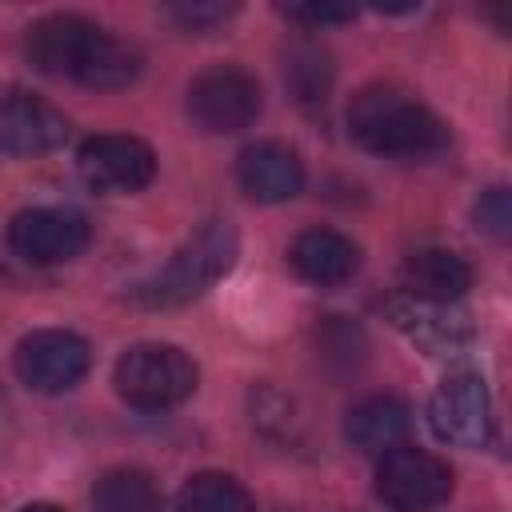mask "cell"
<instances>
[{
	"mask_svg": "<svg viewBox=\"0 0 512 512\" xmlns=\"http://www.w3.org/2000/svg\"><path fill=\"white\" fill-rule=\"evenodd\" d=\"M348 132L360 148L396 160H420L444 148V124L412 96L372 84L348 104Z\"/></svg>",
	"mask_w": 512,
	"mask_h": 512,
	"instance_id": "cell-1",
	"label": "cell"
},
{
	"mask_svg": "<svg viewBox=\"0 0 512 512\" xmlns=\"http://www.w3.org/2000/svg\"><path fill=\"white\" fill-rule=\"evenodd\" d=\"M236 252H240L236 228L228 220H208L192 240H184L172 252V260L156 276L136 284V300L144 308H180L204 296L220 276H228V268L236 264Z\"/></svg>",
	"mask_w": 512,
	"mask_h": 512,
	"instance_id": "cell-2",
	"label": "cell"
},
{
	"mask_svg": "<svg viewBox=\"0 0 512 512\" xmlns=\"http://www.w3.org/2000/svg\"><path fill=\"white\" fill-rule=\"evenodd\" d=\"M116 392L144 412H164L196 392V364L172 344H136L116 360Z\"/></svg>",
	"mask_w": 512,
	"mask_h": 512,
	"instance_id": "cell-3",
	"label": "cell"
},
{
	"mask_svg": "<svg viewBox=\"0 0 512 512\" xmlns=\"http://www.w3.org/2000/svg\"><path fill=\"white\" fill-rule=\"evenodd\" d=\"M452 492V468L412 444H396L380 452L376 464V496L392 512H432Z\"/></svg>",
	"mask_w": 512,
	"mask_h": 512,
	"instance_id": "cell-4",
	"label": "cell"
},
{
	"mask_svg": "<svg viewBox=\"0 0 512 512\" xmlns=\"http://www.w3.org/2000/svg\"><path fill=\"white\" fill-rule=\"evenodd\" d=\"M188 116L204 132H240L260 116V84L244 68H208L188 88Z\"/></svg>",
	"mask_w": 512,
	"mask_h": 512,
	"instance_id": "cell-5",
	"label": "cell"
},
{
	"mask_svg": "<svg viewBox=\"0 0 512 512\" xmlns=\"http://www.w3.org/2000/svg\"><path fill=\"white\" fill-rule=\"evenodd\" d=\"M428 424L440 440H448L456 448H484L496 428L484 380L472 372L448 376L428 400Z\"/></svg>",
	"mask_w": 512,
	"mask_h": 512,
	"instance_id": "cell-6",
	"label": "cell"
},
{
	"mask_svg": "<svg viewBox=\"0 0 512 512\" xmlns=\"http://www.w3.org/2000/svg\"><path fill=\"white\" fill-rule=\"evenodd\" d=\"M88 244V220L72 208H24L8 224V248L28 264H64Z\"/></svg>",
	"mask_w": 512,
	"mask_h": 512,
	"instance_id": "cell-7",
	"label": "cell"
},
{
	"mask_svg": "<svg viewBox=\"0 0 512 512\" xmlns=\"http://www.w3.org/2000/svg\"><path fill=\"white\" fill-rule=\"evenodd\" d=\"M88 344L68 328H40L16 344V376L36 392H64L88 372Z\"/></svg>",
	"mask_w": 512,
	"mask_h": 512,
	"instance_id": "cell-8",
	"label": "cell"
},
{
	"mask_svg": "<svg viewBox=\"0 0 512 512\" xmlns=\"http://www.w3.org/2000/svg\"><path fill=\"white\" fill-rule=\"evenodd\" d=\"M80 180L96 192H140L156 176V156L136 136H92L76 152Z\"/></svg>",
	"mask_w": 512,
	"mask_h": 512,
	"instance_id": "cell-9",
	"label": "cell"
},
{
	"mask_svg": "<svg viewBox=\"0 0 512 512\" xmlns=\"http://www.w3.org/2000/svg\"><path fill=\"white\" fill-rule=\"evenodd\" d=\"M100 36H104L100 24H92L76 12H56V16H44L28 28V60L48 76L80 80V72L92 60Z\"/></svg>",
	"mask_w": 512,
	"mask_h": 512,
	"instance_id": "cell-10",
	"label": "cell"
},
{
	"mask_svg": "<svg viewBox=\"0 0 512 512\" xmlns=\"http://www.w3.org/2000/svg\"><path fill=\"white\" fill-rule=\"evenodd\" d=\"M388 320L416 344L424 348L428 356H460L468 344H472V324L468 316L452 312L448 304H436V300H420L412 292H400L392 296L388 304Z\"/></svg>",
	"mask_w": 512,
	"mask_h": 512,
	"instance_id": "cell-11",
	"label": "cell"
},
{
	"mask_svg": "<svg viewBox=\"0 0 512 512\" xmlns=\"http://www.w3.org/2000/svg\"><path fill=\"white\" fill-rule=\"evenodd\" d=\"M64 136H68V120L52 104L20 88H0V148L4 152L40 156V152L60 148Z\"/></svg>",
	"mask_w": 512,
	"mask_h": 512,
	"instance_id": "cell-12",
	"label": "cell"
},
{
	"mask_svg": "<svg viewBox=\"0 0 512 512\" xmlns=\"http://www.w3.org/2000/svg\"><path fill=\"white\" fill-rule=\"evenodd\" d=\"M236 180L252 200L280 204L304 188V164L292 148H284L276 140H260L236 156Z\"/></svg>",
	"mask_w": 512,
	"mask_h": 512,
	"instance_id": "cell-13",
	"label": "cell"
},
{
	"mask_svg": "<svg viewBox=\"0 0 512 512\" xmlns=\"http://www.w3.org/2000/svg\"><path fill=\"white\" fill-rule=\"evenodd\" d=\"M288 260H292L300 280L332 288V284H344L360 268V248L332 228H308L292 240Z\"/></svg>",
	"mask_w": 512,
	"mask_h": 512,
	"instance_id": "cell-14",
	"label": "cell"
},
{
	"mask_svg": "<svg viewBox=\"0 0 512 512\" xmlns=\"http://www.w3.org/2000/svg\"><path fill=\"white\" fill-rule=\"evenodd\" d=\"M404 284L420 300L452 304L472 288V268L448 248H416L404 256Z\"/></svg>",
	"mask_w": 512,
	"mask_h": 512,
	"instance_id": "cell-15",
	"label": "cell"
},
{
	"mask_svg": "<svg viewBox=\"0 0 512 512\" xmlns=\"http://www.w3.org/2000/svg\"><path fill=\"white\" fill-rule=\"evenodd\" d=\"M408 424H412V416H408L404 400H396V396H368V400H360L348 412L344 436L352 440V448L380 456V452L396 448L408 436Z\"/></svg>",
	"mask_w": 512,
	"mask_h": 512,
	"instance_id": "cell-16",
	"label": "cell"
},
{
	"mask_svg": "<svg viewBox=\"0 0 512 512\" xmlns=\"http://www.w3.org/2000/svg\"><path fill=\"white\" fill-rule=\"evenodd\" d=\"M96 512H160V488L140 468H108L92 488Z\"/></svg>",
	"mask_w": 512,
	"mask_h": 512,
	"instance_id": "cell-17",
	"label": "cell"
},
{
	"mask_svg": "<svg viewBox=\"0 0 512 512\" xmlns=\"http://www.w3.org/2000/svg\"><path fill=\"white\" fill-rule=\"evenodd\" d=\"M176 512H252V496L228 472H196L180 488Z\"/></svg>",
	"mask_w": 512,
	"mask_h": 512,
	"instance_id": "cell-18",
	"label": "cell"
},
{
	"mask_svg": "<svg viewBox=\"0 0 512 512\" xmlns=\"http://www.w3.org/2000/svg\"><path fill=\"white\" fill-rule=\"evenodd\" d=\"M136 76H140V52L132 44L116 40L112 32H104L100 44H96V52H92V60L80 72V84L108 92V88H128Z\"/></svg>",
	"mask_w": 512,
	"mask_h": 512,
	"instance_id": "cell-19",
	"label": "cell"
},
{
	"mask_svg": "<svg viewBox=\"0 0 512 512\" xmlns=\"http://www.w3.org/2000/svg\"><path fill=\"white\" fill-rule=\"evenodd\" d=\"M288 88L296 92L300 104H324L328 88H332V64L320 52H296L288 64Z\"/></svg>",
	"mask_w": 512,
	"mask_h": 512,
	"instance_id": "cell-20",
	"label": "cell"
},
{
	"mask_svg": "<svg viewBox=\"0 0 512 512\" xmlns=\"http://www.w3.org/2000/svg\"><path fill=\"white\" fill-rule=\"evenodd\" d=\"M476 228L488 232L492 240H508V228H512V208H508V188H488L480 200H476Z\"/></svg>",
	"mask_w": 512,
	"mask_h": 512,
	"instance_id": "cell-21",
	"label": "cell"
},
{
	"mask_svg": "<svg viewBox=\"0 0 512 512\" xmlns=\"http://www.w3.org/2000/svg\"><path fill=\"white\" fill-rule=\"evenodd\" d=\"M236 8L232 4H212V0H196V4H172L168 16L184 28V32H212L220 28Z\"/></svg>",
	"mask_w": 512,
	"mask_h": 512,
	"instance_id": "cell-22",
	"label": "cell"
},
{
	"mask_svg": "<svg viewBox=\"0 0 512 512\" xmlns=\"http://www.w3.org/2000/svg\"><path fill=\"white\" fill-rule=\"evenodd\" d=\"M292 20H304L312 28H324V24H348L352 20V8H332V4H288L284 8Z\"/></svg>",
	"mask_w": 512,
	"mask_h": 512,
	"instance_id": "cell-23",
	"label": "cell"
},
{
	"mask_svg": "<svg viewBox=\"0 0 512 512\" xmlns=\"http://www.w3.org/2000/svg\"><path fill=\"white\" fill-rule=\"evenodd\" d=\"M20 512H60V508L56 504H24Z\"/></svg>",
	"mask_w": 512,
	"mask_h": 512,
	"instance_id": "cell-24",
	"label": "cell"
}]
</instances>
